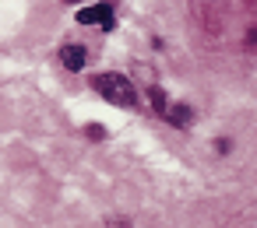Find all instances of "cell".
Instances as JSON below:
<instances>
[{
	"mask_svg": "<svg viewBox=\"0 0 257 228\" xmlns=\"http://www.w3.org/2000/svg\"><path fill=\"white\" fill-rule=\"evenodd\" d=\"M85 60H88L85 46H78V42H67V46H60V64H64L71 74H78V70L85 67Z\"/></svg>",
	"mask_w": 257,
	"mask_h": 228,
	"instance_id": "cell-3",
	"label": "cell"
},
{
	"mask_svg": "<svg viewBox=\"0 0 257 228\" xmlns=\"http://www.w3.org/2000/svg\"><path fill=\"white\" fill-rule=\"evenodd\" d=\"M92 88H95L106 102H113V106H120V109L138 106L134 81H131V78H123V74H116V70H109V74H95V78H92Z\"/></svg>",
	"mask_w": 257,
	"mask_h": 228,
	"instance_id": "cell-1",
	"label": "cell"
},
{
	"mask_svg": "<svg viewBox=\"0 0 257 228\" xmlns=\"http://www.w3.org/2000/svg\"><path fill=\"white\" fill-rule=\"evenodd\" d=\"M166 116H169L176 126H190V123H194V109H190V106H173V109H166Z\"/></svg>",
	"mask_w": 257,
	"mask_h": 228,
	"instance_id": "cell-4",
	"label": "cell"
},
{
	"mask_svg": "<svg viewBox=\"0 0 257 228\" xmlns=\"http://www.w3.org/2000/svg\"><path fill=\"white\" fill-rule=\"evenodd\" d=\"M85 134H88L92 140H106V126H99V123H88V126H85Z\"/></svg>",
	"mask_w": 257,
	"mask_h": 228,
	"instance_id": "cell-6",
	"label": "cell"
},
{
	"mask_svg": "<svg viewBox=\"0 0 257 228\" xmlns=\"http://www.w3.org/2000/svg\"><path fill=\"white\" fill-rule=\"evenodd\" d=\"M78 25H95V28H116V14L109 4H92V8H81L78 11Z\"/></svg>",
	"mask_w": 257,
	"mask_h": 228,
	"instance_id": "cell-2",
	"label": "cell"
},
{
	"mask_svg": "<svg viewBox=\"0 0 257 228\" xmlns=\"http://www.w3.org/2000/svg\"><path fill=\"white\" fill-rule=\"evenodd\" d=\"M64 4H81V0H64Z\"/></svg>",
	"mask_w": 257,
	"mask_h": 228,
	"instance_id": "cell-7",
	"label": "cell"
},
{
	"mask_svg": "<svg viewBox=\"0 0 257 228\" xmlns=\"http://www.w3.org/2000/svg\"><path fill=\"white\" fill-rule=\"evenodd\" d=\"M152 106H155L159 116H166V109H169V102H166V95H162L159 88H152Z\"/></svg>",
	"mask_w": 257,
	"mask_h": 228,
	"instance_id": "cell-5",
	"label": "cell"
}]
</instances>
